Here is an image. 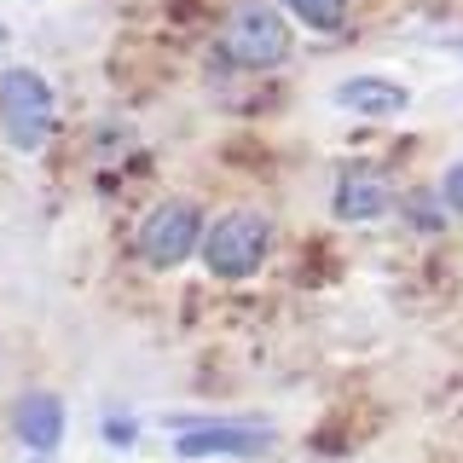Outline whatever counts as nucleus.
Here are the masks:
<instances>
[{"label": "nucleus", "mask_w": 463, "mask_h": 463, "mask_svg": "<svg viewBox=\"0 0 463 463\" xmlns=\"http://www.w3.org/2000/svg\"><path fill=\"white\" fill-rule=\"evenodd\" d=\"M52 128H58V93H52V81L41 76V70H29V64L0 70V134H6L12 151L35 156L41 145L52 139Z\"/></svg>", "instance_id": "obj_1"}, {"label": "nucleus", "mask_w": 463, "mask_h": 463, "mask_svg": "<svg viewBox=\"0 0 463 463\" xmlns=\"http://www.w3.org/2000/svg\"><path fill=\"white\" fill-rule=\"evenodd\" d=\"M221 52L243 70H279L296 52L289 18L279 12V0H238L221 24Z\"/></svg>", "instance_id": "obj_2"}, {"label": "nucleus", "mask_w": 463, "mask_h": 463, "mask_svg": "<svg viewBox=\"0 0 463 463\" xmlns=\"http://www.w3.org/2000/svg\"><path fill=\"white\" fill-rule=\"evenodd\" d=\"M267 255H272V221L255 209H232L221 221H209V232H203V267L221 284L255 279L267 267Z\"/></svg>", "instance_id": "obj_3"}, {"label": "nucleus", "mask_w": 463, "mask_h": 463, "mask_svg": "<svg viewBox=\"0 0 463 463\" xmlns=\"http://www.w3.org/2000/svg\"><path fill=\"white\" fill-rule=\"evenodd\" d=\"M203 232H209V221H203L197 197H163L139 221L134 250H139V260L151 272H174V267H185L192 255H203Z\"/></svg>", "instance_id": "obj_4"}, {"label": "nucleus", "mask_w": 463, "mask_h": 463, "mask_svg": "<svg viewBox=\"0 0 463 463\" xmlns=\"http://www.w3.org/2000/svg\"><path fill=\"white\" fill-rule=\"evenodd\" d=\"M394 180L371 163H342L336 168V185H330V214L342 226H371V221H388L394 214Z\"/></svg>", "instance_id": "obj_5"}, {"label": "nucleus", "mask_w": 463, "mask_h": 463, "mask_svg": "<svg viewBox=\"0 0 463 463\" xmlns=\"http://www.w3.org/2000/svg\"><path fill=\"white\" fill-rule=\"evenodd\" d=\"M279 429L267 423H180L174 429V452L180 458H260L272 452Z\"/></svg>", "instance_id": "obj_6"}, {"label": "nucleus", "mask_w": 463, "mask_h": 463, "mask_svg": "<svg viewBox=\"0 0 463 463\" xmlns=\"http://www.w3.org/2000/svg\"><path fill=\"white\" fill-rule=\"evenodd\" d=\"M64 429H70V411L52 388H29V394L12 405V434L29 458H52L64 446Z\"/></svg>", "instance_id": "obj_7"}, {"label": "nucleus", "mask_w": 463, "mask_h": 463, "mask_svg": "<svg viewBox=\"0 0 463 463\" xmlns=\"http://www.w3.org/2000/svg\"><path fill=\"white\" fill-rule=\"evenodd\" d=\"M405 105H411V93L394 76H347L336 87V110L347 116H400Z\"/></svg>", "instance_id": "obj_8"}, {"label": "nucleus", "mask_w": 463, "mask_h": 463, "mask_svg": "<svg viewBox=\"0 0 463 463\" xmlns=\"http://www.w3.org/2000/svg\"><path fill=\"white\" fill-rule=\"evenodd\" d=\"M279 6H284L296 24L318 29V35H336V29L347 24V0H279Z\"/></svg>", "instance_id": "obj_9"}, {"label": "nucleus", "mask_w": 463, "mask_h": 463, "mask_svg": "<svg viewBox=\"0 0 463 463\" xmlns=\"http://www.w3.org/2000/svg\"><path fill=\"white\" fill-rule=\"evenodd\" d=\"M440 203L452 214H463V156H458V163H446V174H440Z\"/></svg>", "instance_id": "obj_10"}, {"label": "nucleus", "mask_w": 463, "mask_h": 463, "mask_svg": "<svg viewBox=\"0 0 463 463\" xmlns=\"http://www.w3.org/2000/svg\"><path fill=\"white\" fill-rule=\"evenodd\" d=\"M0 41H6V29H0Z\"/></svg>", "instance_id": "obj_11"}]
</instances>
